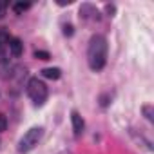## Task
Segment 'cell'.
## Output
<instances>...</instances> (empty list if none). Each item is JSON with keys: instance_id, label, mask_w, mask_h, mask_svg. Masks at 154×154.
<instances>
[{"instance_id": "cell-4", "label": "cell", "mask_w": 154, "mask_h": 154, "mask_svg": "<svg viewBox=\"0 0 154 154\" xmlns=\"http://www.w3.org/2000/svg\"><path fill=\"white\" fill-rule=\"evenodd\" d=\"M8 44H9V51H11V54H13L15 58L22 56V53H24V44H22L20 38H9Z\"/></svg>"}, {"instance_id": "cell-2", "label": "cell", "mask_w": 154, "mask_h": 154, "mask_svg": "<svg viewBox=\"0 0 154 154\" xmlns=\"http://www.w3.org/2000/svg\"><path fill=\"white\" fill-rule=\"evenodd\" d=\"M27 94L35 102V105H44L47 100V85L38 78H31L27 82Z\"/></svg>"}, {"instance_id": "cell-7", "label": "cell", "mask_w": 154, "mask_h": 154, "mask_svg": "<svg viewBox=\"0 0 154 154\" xmlns=\"http://www.w3.org/2000/svg\"><path fill=\"white\" fill-rule=\"evenodd\" d=\"M31 8V4L29 2H17V4H13V11L17 13V15H22L24 11H27Z\"/></svg>"}, {"instance_id": "cell-5", "label": "cell", "mask_w": 154, "mask_h": 154, "mask_svg": "<svg viewBox=\"0 0 154 154\" xmlns=\"http://www.w3.org/2000/svg\"><path fill=\"white\" fill-rule=\"evenodd\" d=\"M71 122H72V129H74V132L76 134H80L82 131H84V127H85V123H84V118L76 112V111H72L71 112Z\"/></svg>"}, {"instance_id": "cell-10", "label": "cell", "mask_w": 154, "mask_h": 154, "mask_svg": "<svg viewBox=\"0 0 154 154\" xmlns=\"http://www.w3.org/2000/svg\"><path fill=\"white\" fill-rule=\"evenodd\" d=\"M143 112H145L147 120H150V122H152V107H150V105H145V107H143Z\"/></svg>"}, {"instance_id": "cell-6", "label": "cell", "mask_w": 154, "mask_h": 154, "mask_svg": "<svg viewBox=\"0 0 154 154\" xmlns=\"http://www.w3.org/2000/svg\"><path fill=\"white\" fill-rule=\"evenodd\" d=\"M42 76L47 80H58L62 76V71L58 67H45V69H42Z\"/></svg>"}, {"instance_id": "cell-9", "label": "cell", "mask_w": 154, "mask_h": 154, "mask_svg": "<svg viewBox=\"0 0 154 154\" xmlns=\"http://www.w3.org/2000/svg\"><path fill=\"white\" fill-rule=\"evenodd\" d=\"M6 129H8V118H6V114L0 112V132H4Z\"/></svg>"}, {"instance_id": "cell-1", "label": "cell", "mask_w": 154, "mask_h": 154, "mask_svg": "<svg viewBox=\"0 0 154 154\" xmlns=\"http://www.w3.org/2000/svg\"><path fill=\"white\" fill-rule=\"evenodd\" d=\"M87 62L93 71H102L107 62V40L102 35H94L89 40L87 47Z\"/></svg>"}, {"instance_id": "cell-8", "label": "cell", "mask_w": 154, "mask_h": 154, "mask_svg": "<svg viewBox=\"0 0 154 154\" xmlns=\"http://www.w3.org/2000/svg\"><path fill=\"white\" fill-rule=\"evenodd\" d=\"M35 58H38V60H49V58H51V54H49L47 51L36 49V51H35Z\"/></svg>"}, {"instance_id": "cell-13", "label": "cell", "mask_w": 154, "mask_h": 154, "mask_svg": "<svg viewBox=\"0 0 154 154\" xmlns=\"http://www.w3.org/2000/svg\"><path fill=\"white\" fill-rule=\"evenodd\" d=\"M100 103H102V105H107V103H109V98H107V96H102V102H100Z\"/></svg>"}, {"instance_id": "cell-3", "label": "cell", "mask_w": 154, "mask_h": 154, "mask_svg": "<svg viewBox=\"0 0 154 154\" xmlns=\"http://www.w3.org/2000/svg\"><path fill=\"white\" fill-rule=\"evenodd\" d=\"M44 134V127H31L18 141V150L20 152H29L31 149H35L38 145V141L42 140Z\"/></svg>"}, {"instance_id": "cell-12", "label": "cell", "mask_w": 154, "mask_h": 154, "mask_svg": "<svg viewBox=\"0 0 154 154\" xmlns=\"http://www.w3.org/2000/svg\"><path fill=\"white\" fill-rule=\"evenodd\" d=\"M6 8H8V4L0 0V18H4V15H6Z\"/></svg>"}, {"instance_id": "cell-11", "label": "cell", "mask_w": 154, "mask_h": 154, "mask_svg": "<svg viewBox=\"0 0 154 154\" xmlns=\"http://www.w3.org/2000/svg\"><path fill=\"white\" fill-rule=\"evenodd\" d=\"M72 29H74V27H72L71 24H69V26H63V35H65V36H72V33H74Z\"/></svg>"}]
</instances>
